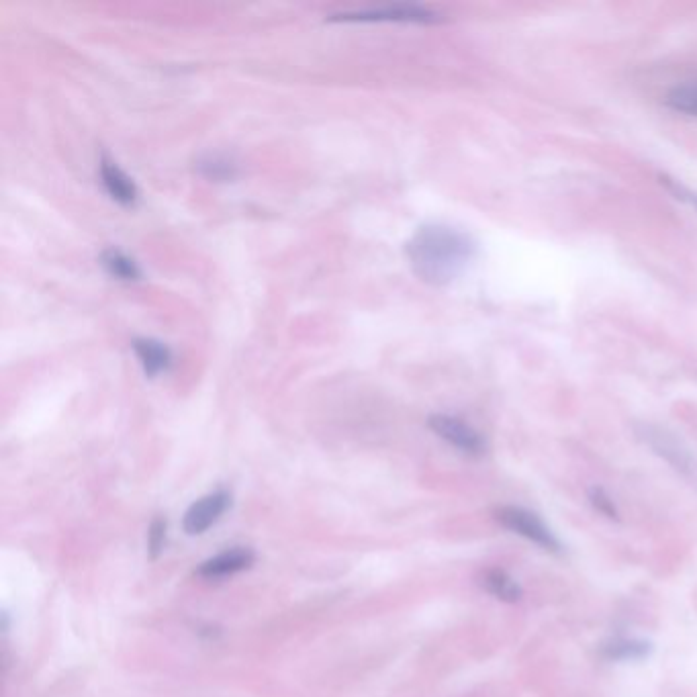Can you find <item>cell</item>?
<instances>
[{
    "label": "cell",
    "mask_w": 697,
    "mask_h": 697,
    "mask_svg": "<svg viewBox=\"0 0 697 697\" xmlns=\"http://www.w3.org/2000/svg\"><path fill=\"white\" fill-rule=\"evenodd\" d=\"M475 256V242L460 229L426 225L407 242L413 272L430 285H448L462 274Z\"/></svg>",
    "instance_id": "1"
},
{
    "label": "cell",
    "mask_w": 697,
    "mask_h": 697,
    "mask_svg": "<svg viewBox=\"0 0 697 697\" xmlns=\"http://www.w3.org/2000/svg\"><path fill=\"white\" fill-rule=\"evenodd\" d=\"M495 520L505 530L538 544L544 550H550V552L561 550V542L554 538L550 528L536 514H532V511H528L524 507H514V505L499 507L495 511Z\"/></svg>",
    "instance_id": "2"
},
{
    "label": "cell",
    "mask_w": 697,
    "mask_h": 697,
    "mask_svg": "<svg viewBox=\"0 0 697 697\" xmlns=\"http://www.w3.org/2000/svg\"><path fill=\"white\" fill-rule=\"evenodd\" d=\"M430 428L434 434H438L442 440H446L456 450L469 454V456H481L485 454V438L471 428L467 422L458 420L454 415H432Z\"/></svg>",
    "instance_id": "3"
},
{
    "label": "cell",
    "mask_w": 697,
    "mask_h": 697,
    "mask_svg": "<svg viewBox=\"0 0 697 697\" xmlns=\"http://www.w3.org/2000/svg\"><path fill=\"white\" fill-rule=\"evenodd\" d=\"M332 21H358V23H373V21H387V23H438L440 15H436L430 9L415 7V5H395L385 7L377 11H358V13H342L334 17Z\"/></svg>",
    "instance_id": "4"
},
{
    "label": "cell",
    "mask_w": 697,
    "mask_h": 697,
    "mask_svg": "<svg viewBox=\"0 0 697 697\" xmlns=\"http://www.w3.org/2000/svg\"><path fill=\"white\" fill-rule=\"evenodd\" d=\"M229 503H231V497L225 491H217V493H211V495L195 501L189 507L187 516H184V524H182L184 530L193 536L203 534L225 514V509L229 507Z\"/></svg>",
    "instance_id": "5"
},
{
    "label": "cell",
    "mask_w": 697,
    "mask_h": 697,
    "mask_svg": "<svg viewBox=\"0 0 697 697\" xmlns=\"http://www.w3.org/2000/svg\"><path fill=\"white\" fill-rule=\"evenodd\" d=\"M252 563H254L252 550H248V548H231L227 552H221V554L213 556V559H209L207 563H203L201 569H199V577L221 579V577L234 575V573H240V571L252 567Z\"/></svg>",
    "instance_id": "6"
},
{
    "label": "cell",
    "mask_w": 697,
    "mask_h": 697,
    "mask_svg": "<svg viewBox=\"0 0 697 697\" xmlns=\"http://www.w3.org/2000/svg\"><path fill=\"white\" fill-rule=\"evenodd\" d=\"M101 180H103L105 191L111 195L113 201L125 207L135 205L137 201L135 182L109 158L101 160Z\"/></svg>",
    "instance_id": "7"
},
{
    "label": "cell",
    "mask_w": 697,
    "mask_h": 697,
    "mask_svg": "<svg viewBox=\"0 0 697 697\" xmlns=\"http://www.w3.org/2000/svg\"><path fill=\"white\" fill-rule=\"evenodd\" d=\"M133 350L139 362H142L146 375L150 377H158L160 373H166L172 364V352L168 350V346H164L158 340H152V338L135 340Z\"/></svg>",
    "instance_id": "8"
},
{
    "label": "cell",
    "mask_w": 697,
    "mask_h": 697,
    "mask_svg": "<svg viewBox=\"0 0 697 697\" xmlns=\"http://www.w3.org/2000/svg\"><path fill=\"white\" fill-rule=\"evenodd\" d=\"M481 585L485 587L487 593H491L493 597H497L501 601L516 603L522 599V587L518 585V581L514 577H509L501 569L485 571L481 577Z\"/></svg>",
    "instance_id": "9"
},
{
    "label": "cell",
    "mask_w": 697,
    "mask_h": 697,
    "mask_svg": "<svg viewBox=\"0 0 697 697\" xmlns=\"http://www.w3.org/2000/svg\"><path fill=\"white\" fill-rule=\"evenodd\" d=\"M101 264L105 266V270L117 278V281H123V283H131V281H137L139 276H142V270H139V266L135 264L133 258H129L125 252L121 250H107L103 256H101Z\"/></svg>",
    "instance_id": "10"
},
{
    "label": "cell",
    "mask_w": 697,
    "mask_h": 697,
    "mask_svg": "<svg viewBox=\"0 0 697 697\" xmlns=\"http://www.w3.org/2000/svg\"><path fill=\"white\" fill-rule=\"evenodd\" d=\"M603 657H608L612 661H634V659H642L650 653V644L642 642V640H634V638H616L610 640L608 644H603L601 648Z\"/></svg>",
    "instance_id": "11"
},
{
    "label": "cell",
    "mask_w": 697,
    "mask_h": 697,
    "mask_svg": "<svg viewBox=\"0 0 697 697\" xmlns=\"http://www.w3.org/2000/svg\"><path fill=\"white\" fill-rule=\"evenodd\" d=\"M665 105L677 113L697 117V82L671 88L665 97Z\"/></svg>",
    "instance_id": "12"
},
{
    "label": "cell",
    "mask_w": 697,
    "mask_h": 697,
    "mask_svg": "<svg viewBox=\"0 0 697 697\" xmlns=\"http://www.w3.org/2000/svg\"><path fill=\"white\" fill-rule=\"evenodd\" d=\"M197 168L203 176H207L211 180H231V178H236V174H238L236 164L221 154H207L205 158L199 160Z\"/></svg>",
    "instance_id": "13"
},
{
    "label": "cell",
    "mask_w": 697,
    "mask_h": 697,
    "mask_svg": "<svg viewBox=\"0 0 697 697\" xmlns=\"http://www.w3.org/2000/svg\"><path fill=\"white\" fill-rule=\"evenodd\" d=\"M164 544H166V522L164 520H154V524L150 528V538H148L152 559H158V554L162 552Z\"/></svg>",
    "instance_id": "14"
},
{
    "label": "cell",
    "mask_w": 697,
    "mask_h": 697,
    "mask_svg": "<svg viewBox=\"0 0 697 697\" xmlns=\"http://www.w3.org/2000/svg\"><path fill=\"white\" fill-rule=\"evenodd\" d=\"M591 503L597 511H601L603 516H608V518H618V511H616V505L614 501L606 495V491L603 489H593L591 493Z\"/></svg>",
    "instance_id": "15"
},
{
    "label": "cell",
    "mask_w": 697,
    "mask_h": 697,
    "mask_svg": "<svg viewBox=\"0 0 697 697\" xmlns=\"http://www.w3.org/2000/svg\"><path fill=\"white\" fill-rule=\"evenodd\" d=\"M665 184H667V187L677 195V199H683V201H689L695 209H697V195H693V193H689V191H685L683 187H679V184L677 182H671V180H667L665 178Z\"/></svg>",
    "instance_id": "16"
}]
</instances>
